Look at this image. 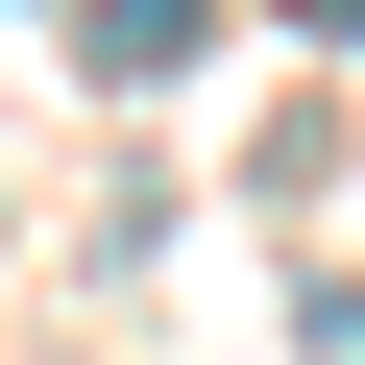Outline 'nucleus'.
I'll use <instances>...</instances> for the list:
<instances>
[{
	"label": "nucleus",
	"mask_w": 365,
	"mask_h": 365,
	"mask_svg": "<svg viewBox=\"0 0 365 365\" xmlns=\"http://www.w3.org/2000/svg\"><path fill=\"white\" fill-rule=\"evenodd\" d=\"M292 25H317V49H365V0H292Z\"/></svg>",
	"instance_id": "obj_1"
}]
</instances>
